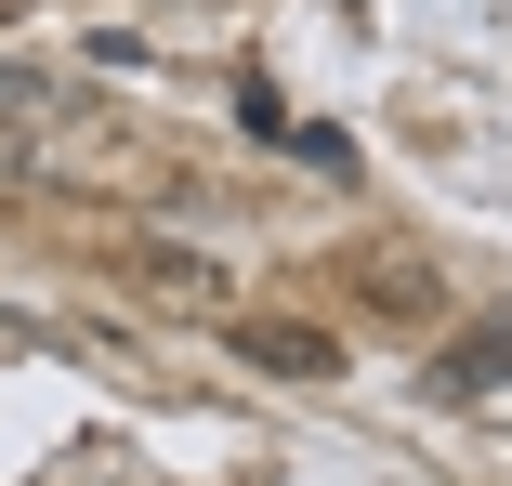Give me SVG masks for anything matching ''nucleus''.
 <instances>
[{"label":"nucleus","mask_w":512,"mask_h":486,"mask_svg":"<svg viewBox=\"0 0 512 486\" xmlns=\"http://www.w3.org/2000/svg\"><path fill=\"white\" fill-rule=\"evenodd\" d=\"M355 289H368V316H394V329H434V316H447V276H434V263H407V250H368Z\"/></svg>","instance_id":"f257e3e1"},{"label":"nucleus","mask_w":512,"mask_h":486,"mask_svg":"<svg viewBox=\"0 0 512 486\" xmlns=\"http://www.w3.org/2000/svg\"><path fill=\"white\" fill-rule=\"evenodd\" d=\"M237 355L276 368V381H329V368H342V342H329V329H302V316H237Z\"/></svg>","instance_id":"f03ea898"},{"label":"nucleus","mask_w":512,"mask_h":486,"mask_svg":"<svg viewBox=\"0 0 512 486\" xmlns=\"http://www.w3.org/2000/svg\"><path fill=\"white\" fill-rule=\"evenodd\" d=\"M512 381V329H460V355H447V395H499Z\"/></svg>","instance_id":"7ed1b4c3"},{"label":"nucleus","mask_w":512,"mask_h":486,"mask_svg":"<svg viewBox=\"0 0 512 486\" xmlns=\"http://www.w3.org/2000/svg\"><path fill=\"white\" fill-rule=\"evenodd\" d=\"M145 276L171 289V303H211V289H224L211 263H197V250H171V237H145Z\"/></svg>","instance_id":"20e7f679"}]
</instances>
